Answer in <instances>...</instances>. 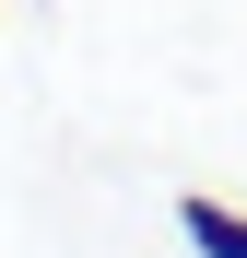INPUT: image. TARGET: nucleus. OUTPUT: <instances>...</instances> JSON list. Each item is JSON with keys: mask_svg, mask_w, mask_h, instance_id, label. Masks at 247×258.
<instances>
[{"mask_svg": "<svg viewBox=\"0 0 247 258\" xmlns=\"http://www.w3.org/2000/svg\"><path fill=\"white\" fill-rule=\"evenodd\" d=\"M177 223H188L200 246H212V258H247V223H235V211H212V200H188V211H177Z\"/></svg>", "mask_w": 247, "mask_h": 258, "instance_id": "f257e3e1", "label": "nucleus"}]
</instances>
